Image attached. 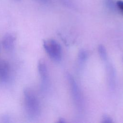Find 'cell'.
I'll return each mask as SVG.
<instances>
[{
  "instance_id": "cell-1",
  "label": "cell",
  "mask_w": 123,
  "mask_h": 123,
  "mask_svg": "<svg viewBox=\"0 0 123 123\" xmlns=\"http://www.w3.org/2000/svg\"><path fill=\"white\" fill-rule=\"evenodd\" d=\"M25 109L27 114L31 117H36L40 113V107L39 100L34 92L31 89L26 88L24 91Z\"/></svg>"
},
{
  "instance_id": "cell-2",
  "label": "cell",
  "mask_w": 123,
  "mask_h": 123,
  "mask_svg": "<svg viewBox=\"0 0 123 123\" xmlns=\"http://www.w3.org/2000/svg\"><path fill=\"white\" fill-rule=\"evenodd\" d=\"M43 45L45 51L52 59L57 62L61 61L62 49L58 42L54 39H49L44 40Z\"/></svg>"
},
{
  "instance_id": "cell-3",
  "label": "cell",
  "mask_w": 123,
  "mask_h": 123,
  "mask_svg": "<svg viewBox=\"0 0 123 123\" xmlns=\"http://www.w3.org/2000/svg\"><path fill=\"white\" fill-rule=\"evenodd\" d=\"M67 77L69 83L71 92L74 102L78 108H82L83 104V99L80 89L75 81L71 74H68Z\"/></svg>"
},
{
  "instance_id": "cell-4",
  "label": "cell",
  "mask_w": 123,
  "mask_h": 123,
  "mask_svg": "<svg viewBox=\"0 0 123 123\" xmlns=\"http://www.w3.org/2000/svg\"><path fill=\"white\" fill-rule=\"evenodd\" d=\"M16 36L12 33H7L3 37L2 45L3 48L7 51L12 50L15 43Z\"/></svg>"
},
{
  "instance_id": "cell-5",
  "label": "cell",
  "mask_w": 123,
  "mask_h": 123,
  "mask_svg": "<svg viewBox=\"0 0 123 123\" xmlns=\"http://www.w3.org/2000/svg\"><path fill=\"white\" fill-rule=\"evenodd\" d=\"M37 69L39 76L44 82H46L48 78V70L47 64L44 59H40L38 62Z\"/></svg>"
},
{
  "instance_id": "cell-6",
  "label": "cell",
  "mask_w": 123,
  "mask_h": 123,
  "mask_svg": "<svg viewBox=\"0 0 123 123\" xmlns=\"http://www.w3.org/2000/svg\"><path fill=\"white\" fill-rule=\"evenodd\" d=\"M9 74L10 66L8 63L4 60H0V80L6 81Z\"/></svg>"
},
{
  "instance_id": "cell-7",
  "label": "cell",
  "mask_w": 123,
  "mask_h": 123,
  "mask_svg": "<svg viewBox=\"0 0 123 123\" xmlns=\"http://www.w3.org/2000/svg\"><path fill=\"white\" fill-rule=\"evenodd\" d=\"M107 71L109 85L111 87L113 88L115 85V72L112 65L111 63H108L107 65Z\"/></svg>"
},
{
  "instance_id": "cell-8",
  "label": "cell",
  "mask_w": 123,
  "mask_h": 123,
  "mask_svg": "<svg viewBox=\"0 0 123 123\" xmlns=\"http://www.w3.org/2000/svg\"><path fill=\"white\" fill-rule=\"evenodd\" d=\"M98 52L99 55V56L101 58V59L104 61H106L107 59V54L106 49L105 47L103 45H99L98 47Z\"/></svg>"
},
{
  "instance_id": "cell-9",
  "label": "cell",
  "mask_w": 123,
  "mask_h": 123,
  "mask_svg": "<svg viewBox=\"0 0 123 123\" xmlns=\"http://www.w3.org/2000/svg\"><path fill=\"white\" fill-rule=\"evenodd\" d=\"M105 2L107 7L112 11L118 10L117 6V1L115 0H105Z\"/></svg>"
},
{
  "instance_id": "cell-10",
  "label": "cell",
  "mask_w": 123,
  "mask_h": 123,
  "mask_svg": "<svg viewBox=\"0 0 123 123\" xmlns=\"http://www.w3.org/2000/svg\"><path fill=\"white\" fill-rule=\"evenodd\" d=\"M87 57V54L85 50H82L80 51L78 54V59L80 62H85L86 59Z\"/></svg>"
},
{
  "instance_id": "cell-11",
  "label": "cell",
  "mask_w": 123,
  "mask_h": 123,
  "mask_svg": "<svg viewBox=\"0 0 123 123\" xmlns=\"http://www.w3.org/2000/svg\"><path fill=\"white\" fill-rule=\"evenodd\" d=\"M102 122L103 123H111L112 122V119L107 115H104L102 117Z\"/></svg>"
},
{
  "instance_id": "cell-12",
  "label": "cell",
  "mask_w": 123,
  "mask_h": 123,
  "mask_svg": "<svg viewBox=\"0 0 123 123\" xmlns=\"http://www.w3.org/2000/svg\"><path fill=\"white\" fill-rule=\"evenodd\" d=\"M117 6L118 10L123 13V1L118 0L117 1Z\"/></svg>"
},
{
  "instance_id": "cell-13",
  "label": "cell",
  "mask_w": 123,
  "mask_h": 123,
  "mask_svg": "<svg viewBox=\"0 0 123 123\" xmlns=\"http://www.w3.org/2000/svg\"><path fill=\"white\" fill-rule=\"evenodd\" d=\"M1 120H3V122H10V117L7 115H3L1 118Z\"/></svg>"
},
{
  "instance_id": "cell-14",
  "label": "cell",
  "mask_w": 123,
  "mask_h": 123,
  "mask_svg": "<svg viewBox=\"0 0 123 123\" xmlns=\"http://www.w3.org/2000/svg\"><path fill=\"white\" fill-rule=\"evenodd\" d=\"M58 122H59V123H63L65 122V121H64V120L63 119L61 118V119H59V120Z\"/></svg>"
},
{
  "instance_id": "cell-15",
  "label": "cell",
  "mask_w": 123,
  "mask_h": 123,
  "mask_svg": "<svg viewBox=\"0 0 123 123\" xmlns=\"http://www.w3.org/2000/svg\"><path fill=\"white\" fill-rule=\"evenodd\" d=\"M16 0V1H20V0Z\"/></svg>"
},
{
  "instance_id": "cell-16",
  "label": "cell",
  "mask_w": 123,
  "mask_h": 123,
  "mask_svg": "<svg viewBox=\"0 0 123 123\" xmlns=\"http://www.w3.org/2000/svg\"></svg>"
}]
</instances>
